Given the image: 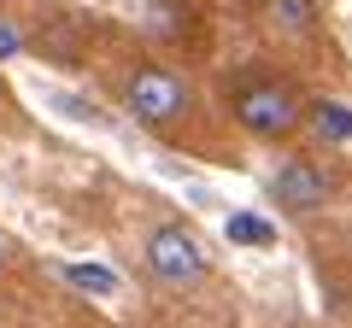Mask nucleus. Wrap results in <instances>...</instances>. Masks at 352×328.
<instances>
[{
    "instance_id": "obj_2",
    "label": "nucleus",
    "mask_w": 352,
    "mask_h": 328,
    "mask_svg": "<svg viewBox=\"0 0 352 328\" xmlns=\"http://www.w3.org/2000/svg\"><path fill=\"white\" fill-rule=\"evenodd\" d=\"M229 106H235V124L252 129V135H264V141H282V135H294L305 124V94L294 82H282V76H252V82H241L229 94Z\"/></svg>"
},
{
    "instance_id": "obj_8",
    "label": "nucleus",
    "mask_w": 352,
    "mask_h": 328,
    "mask_svg": "<svg viewBox=\"0 0 352 328\" xmlns=\"http://www.w3.org/2000/svg\"><path fill=\"white\" fill-rule=\"evenodd\" d=\"M65 281H76L82 293H100V299H106V293H118V276L106 264H65Z\"/></svg>"
},
{
    "instance_id": "obj_3",
    "label": "nucleus",
    "mask_w": 352,
    "mask_h": 328,
    "mask_svg": "<svg viewBox=\"0 0 352 328\" xmlns=\"http://www.w3.org/2000/svg\"><path fill=\"white\" fill-rule=\"evenodd\" d=\"M264 194H270V205H276L282 217H311L323 211L329 200H335V170L317 159H305V152H294V159H282L270 176H264Z\"/></svg>"
},
{
    "instance_id": "obj_4",
    "label": "nucleus",
    "mask_w": 352,
    "mask_h": 328,
    "mask_svg": "<svg viewBox=\"0 0 352 328\" xmlns=\"http://www.w3.org/2000/svg\"><path fill=\"white\" fill-rule=\"evenodd\" d=\"M124 106L135 124L147 129H170L176 117L188 112V89H182V76L159 71V65H141L135 76H129V89H124Z\"/></svg>"
},
{
    "instance_id": "obj_10",
    "label": "nucleus",
    "mask_w": 352,
    "mask_h": 328,
    "mask_svg": "<svg viewBox=\"0 0 352 328\" xmlns=\"http://www.w3.org/2000/svg\"><path fill=\"white\" fill-rule=\"evenodd\" d=\"M6 264H12V240L0 235V276H6Z\"/></svg>"
},
{
    "instance_id": "obj_1",
    "label": "nucleus",
    "mask_w": 352,
    "mask_h": 328,
    "mask_svg": "<svg viewBox=\"0 0 352 328\" xmlns=\"http://www.w3.org/2000/svg\"><path fill=\"white\" fill-rule=\"evenodd\" d=\"M147 276L159 281V288H170V293H194L206 276H212V253H206V240H200V229L194 223H153L147 229Z\"/></svg>"
},
{
    "instance_id": "obj_6",
    "label": "nucleus",
    "mask_w": 352,
    "mask_h": 328,
    "mask_svg": "<svg viewBox=\"0 0 352 328\" xmlns=\"http://www.w3.org/2000/svg\"><path fill=\"white\" fill-rule=\"evenodd\" d=\"M305 124H311V135L329 141V147L352 135V112H346L340 100H305Z\"/></svg>"
},
{
    "instance_id": "obj_7",
    "label": "nucleus",
    "mask_w": 352,
    "mask_h": 328,
    "mask_svg": "<svg viewBox=\"0 0 352 328\" xmlns=\"http://www.w3.org/2000/svg\"><path fill=\"white\" fill-rule=\"evenodd\" d=\"M229 240H235V246H252V253H264V246H276V229L264 223V217H252V211H229Z\"/></svg>"
},
{
    "instance_id": "obj_5",
    "label": "nucleus",
    "mask_w": 352,
    "mask_h": 328,
    "mask_svg": "<svg viewBox=\"0 0 352 328\" xmlns=\"http://www.w3.org/2000/svg\"><path fill=\"white\" fill-rule=\"evenodd\" d=\"M264 24H270V36L282 41H305L317 30V0H258Z\"/></svg>"
},
{
    "instance_id": "obj_9",
    "label": "nucleus",
    "mask_w": 352,
    "mask_h": 328,
    "mask_svg": "<svg viewBox=\"0 0 352 328\" xmlns=\"http://www.w3.org/2000/svg\"><path fill=\"white\" fill-rule=\"evenodd\" d=\"M12 53H18V30L0 24V59H12Z\"/></svg>"
}]
</instances>
